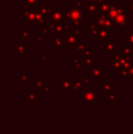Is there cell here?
Masks as SVG:
<instances>
[{
  "mask_svg": "<svg viewBox=\"0 0 133 134\" xmlns=\"http://www.w3.org/2000/svg\"><path fill=\"white\" fill-rule=\"evenodd\" d=\"M64 27H66V29H70V28L72 27V26H71L70 24H67V25H65Z\"/></svg>",
  "mask_w": 133,
  "mask_h": 134,
  "instance_id": "35",
  "label": "cell"
},
{
  "mask_svg": "<svg viewBox=\"0 0 133 134\" xmlns=\"http://www.w3.org/2000/svg\"><path fill=\"white\" fill-rule=\"evenodd\" d=\"M82 12L83 8L78 7H67L66 9L67 19L71 21L76 26H79L83 24V18H82Z\"/></svg>",
  "mask_w": 133,
  "mask_h": 134,
  "instance_id": "1",
  "label": "cell"
},
{
  "mask_svg": "<svg viewBox=\"0 0 133 134\" xmlns=\"http://www.w3.org/2000/svg\"><path fill=\"white\" fill-rule=\"evenodd\" d=\"M90 54H91V50L90 49H86V51H85V53H84V56L86 57V58H89V56H90Z\"/></svg>",
  "mask_w": 133,
  "mask_h": 134,
  "instance_id": "32",
  "label": "cell"
},
{
  "mask_svg": "<svg viewBox=\"0 0 133 134\" xmlns=\"http://www.w3.org/2000/svg\"><path fill=\"white\" fill-rule=\"evenodd\" d=\"M38 11L40 13H42L43 15H45V16H47V12H48V8H47L46 5L45 4H42V5H40V7L38 8Z\"/></svg>",
  "mask_w": 133,
  "mask_h": 134,
  "instance_id": "23",
  "label": "cell"
},
{
  "mask_svg": "<svg viewBox=\"0 0 133 134\" xmlns=\"http://www.w3.org/2000/svg\"><path fill=\"white\" fill-rule=\"evenodd\" d=\"M78 62V58H71V65H76V63Z\"/></svg>",
  "mask_w": 133,
  "mask_h": 134,
  "instance_id": "33",
  "label": "cell"
},
{
  "mask_svg": "<svg viewBox=\"0 0 133 134\" xmlns=\"http://www.w3.org/2000/svg\"><path fill=\"white\" fill-rule=\"evenodd\" d=\"M37 45L40 46L42 45V43L46 40V34L43 33V32H40V33L37 34Z\"/></svg>",
  "mask_w": 133,
  "mask_h": 134,
  "instance_id": "18",
  "label": "cell"
},
{
  "mask_svg": "<svg viewBox=\"0 0 133 134\" xmlns=\"http://www.w3.org/2000/svg\"><path fill=\"white\" fill-rule=\"evenodd\" d=\"M95 58H85V60L83 61V64L84 65H95Z\"/></svg>",
  "mask_w": 133,
  "mask_h": 134,
  "instance_id": "21",
  "label": "cell"
},
{
  "mask_svg": "<svg viewBox=\"0 0 133 134\" xmlns=\"http://www.w3.org/2000/svg\"><path fill=\"white\" fill-rule=\"evenodd\" d=\"M130 12H131L132 15H133V2L130 4Z\"/></svg>",
  "mask_w": 133,
  "mask_h": 134,
  "instance_id": "36",
  "label": "cell"
},
{
  "mask_svg": "<svg viewBox=\"0 0 133 134\" xmlns=\"http://www.w3.org/2000/svg\"><path fill=\"white\" fill-rule=\"evenodd\" d=\"M132 51H133L132 46H125L124 48L120 51V53L123 56L127 57V58H130H130H132Z\"/></svg>",
  "mask_w": 133,
  "mask_h": 134,
  "instance_id": "11",
  "label": "cell"
},
{
  "mask_svg": "<svg viewBox=\"0 0 133 134\" xmlns=\"http://www.w3.org/2000/svg\"><path fill=\"white\" fill-rule=\"evenodd\" d=\"M88 1H90V2H97V3H101L103 0H88Z\"/></svg>",
  "mask_w": 133,
  "mask_h": 134,
  "instance_id": "37",
  "label": "cell"
},
{
  "mask_svg": "<svg viewBox=\"0 0 133 134\" xmlns=\"http://www.w3.org/2000/svg\"><path fill=\"white\" fill-rule=\"evenodd\" d=\"M54 10L55 9H53L52 7H49V8H48V12H47V16H51L52 14H53Z\"/></svg>",
  "mask_w": 133,
  "mask_h": 134,
  "instance_id": "31",
  "label": "cell"
},
{
  "mask_svg": "<svg viewBox=\"0 0 133 134\" xmlns=\"http://www.w3.org/2000/svg\"><path fill=\"white\" fill-rule=\"evenodd\" d=\"M124 9L121 7V5L119 4H112L110 5V8H109V11H108V16L111 19H114L119 14L120 12Z\"/></svg>",
  "mask_w": 133,
  "mask_h": 134,
  "instance_id": "5",
  "label": "cell"
},
{
  "mask_svg": "<svg viewBox=\"0 0 133 134\" xmlns=\"http://www.w3.org/2000/svg\"><path fill=\"white\" fill-rule=\"evenodd\" d=\"M66 19H67V14L63 12V9L61 7L55 9L53 14L50 16V20L54 24H62V22Z\"/></svg>",
  "mask_w": 133,
  "mask_h": 134,
  "instance_id": "2",
  "label": "cell"
},
{
  "mask_svg": "<svg viewBox=\"0 0 133 134\" xmlns=\"http://www.w3.org/2000/svg\"><path fill=\"white\" fill-rule=\"evenodd\" d=\"M49 28H50V26L48 25V24H42V25H41V30H42V32L45 34H47L49 31Z\"/></svg>",
  "mask_w": 133,
  "mask_h": 134,
  "instance_id": "25",
  "label": "cell"
},
{
  "mask_svg": "<svg viewBox=\"0 0 133 134\" xmlns=\"http://www.w3.org/2000/svg\"><path fill=\"white\" fill-rule=\"evenodd\" d=\"M101 28L100 27H97L96 28H94V29L91 30V36H92L93 37H97V36L100 35V31Z\"/></svg>",
  "mask_w": 133,
  "mask_h": 134,
  "instance_id": "24",
  "label": "cell"
},
{
  "mask_svg": "<svg viewBox=\"0 0 133 134\" xmlns=\"http://www.w3.org/2000/svg\"><path fill=\"white\" fill-rule=\"evenodd\" d=\"M77 69H82V65H81V64H78V65H77Z\"/></svg>",
  "mask_w": 133,
  "mask_h": 134,
  "instance_id": "38",
  "label": "cell"
},
{
  "mask_svg": "<svg viewBox=\"0 0 133 134\" xmlns=\"http://www.w3.org/2000/svg\"><path fill=\"white\" fill-rule=\"evenodd\" d=\"M20 33H21V37H25L26 41L29 40V30L27 28H21Z\"/></svg>",
  "mask_w": 133,
  "mask_h": 134,
  "instance_id": "19",
  "label": "cell"
},
{
  "mask_svg": "<svg viewBox=\"0 0 133 134\" xmlns=\"http://www.w3.org/2000/svg\"><path fill=\"white\" fill-rule=\"evenodd\" d=\"M26 15V18H27V20L29 22L30 24H33V25H36L37 24V10H35L33 8H27L24 11Z\"/></svg>",
  "mask_w": 133,
  "mask_h": 134,
  "instance_id": "4",
  "label": "cell"
},
{
  "mask_svg": "<svg viewBox=\"0 0 133 134\" xmlns=\"http://www.w3.org/2000/svg\"><path fill=\"white\" fill-rule=\"evenodd\" d=\"M92 75L94 77L102 76V73H101V71H100V69H97V68H95V69H92Z\"/></svg>",
  "mask_w": 133,
  "mask_h": 134,
  "instance_id": "26",
  "label": "cell"
},
{
  "mask_svg": "<svg viewBox=\"0 0 133 134\" xmlns=\"http://www.w3.org/2000/svg\"><path fill=\"white\" fill-rule=\"evenodd\" d=\"M104 46L106 48V49L109 52H112L113 56L115 57V47H116V42L115 41H105Z\"/></svg>",
  "mask_w": 133,
  "mask_h": 134,
  "instance_id": "9",
  "label": "cell"
},
{
  "mask_svg": "<svg viewBox=\"0 0 133 134\" xmlns=\"http://www.w3.org/2000/svg\"><path fill=\"white\" fill-rule=\"evenodd\" d=\"M20 7H21V8H25V9H27V8H29V7L28 5H27V4L26 3H23V4H21V5H20Z\"/></svg>",
  "mask_w": 133,
  "mask_h": 134,
  "instance_id": "34",
  "label": "cell"
},
{
  "mask_svg": "<svg viewBox=\"0 0 133 134\" xmlns=\"http://www.w3.org/2000/svg\"><path fill=\"white\" fill-rule=\"evenodd\" d=\"M86 47H87V41L78 42L76 45H75V48H76V49H78V51L79 52V53H82V52L85 50Z\"/></svg>",
  "mask_w": 133,
  "mask_h": 134,
  "instance_id": "16",
  "label": "cell"
},
{
  "mask_svg": "<svg viewBox=\"0 0 133 134\" xmlns=\"http://www.w3.org/2000/svg\"><path fill=\"white\" fill-rule=\"evenodd\" d=\"M97 27H99V26H98V24H97L96 20H92V21H91V23L89 25V27L90 28L91 30L94 29V28H96Z\"/></svg>",
  "mask_w": 133,
  "mask_h": 134,
  "instance_id": "29",
  "label": "cell"
},
{
  "mask_svg": "<svg viewBox=\"0 0 133 134\" xmlns=\"http://www.w3.org/2000/svg\"><path fill=\"white\" fill-rule=\"evenodd\" d=\"M75 1H77V0H75Z\"/></svg>",
  "mask_w": 133,
  "mask_h": 134,
  "instance_id": "40",
  "label": "cell"
},
{
  "mask_svg": "<svg viewBox=\"0 0 133 134\" xmlns=\"http://www.w3.org/2000/svg\"><path fill=\"white\" fill-rule=\"evenodd\" d=\"M41 57H42V60H45V59H46V55H42Z\"/></svg>",
  "mask_w": 133,
  "mask_h": 134,
  "instance_id": "39",
  "label": "cell"
},
{
  "mask_svg": "<svg viewBox=\"0 0 133 134\" xmlns=\"http://www.w3.org/2000/svg\"><path fill=\"white\" fill-rule=\"evenodd\" d=\"M100 38L101 40H104V41H107V39L108 37H112V34L111 33H108V30L106 28H101L100 31V35H99Z\"/></svg>",
  "mask_w": 133,
  "mask_h": 134,
  "instance_id": "12",
  "label": "cell"
},
{
  "mask_svg": "<svg viewBox=\"0 0 133 134\" xmlns=\"http://www.w3.org/2000/svg\"><path fill=\"white\" fill-rule=\"evenodd\" d=\"M64 46V41L61 40L59 37H54V48L55 49H61L62 47Z\"/></svg>",
  "mask_w": 133,
  "mask_h": 134,
  "instance_id": "15",
  "label": "cell"
},
{
  "mask_svg": "<svg viewBox=\"0 0 133 134\" xmlns=\"http://www.w3.org/2000/svg\"><path fill=\"white\" fill-rule=\"evenodd\" d=\"M37 22L42 25V24H46L45 23V15H43L42 13H40L39 11H37Z\"/></svg>",
  "mask_w": 133,
  "mask_h": 134,
  "instance_id": "20",
  "label": "cell"
},
{
  "mask_svg": "<svg viewBox=\"0 0 133 134\" xmlns=\"http://www.w3.org/2000/svg\"><path fill=\"white\" fill-rule=\"evenodd\" d=\"M124 40L125 41H129L131 45H133V33H130L129 37H124Z\"/></svg>",
  "mask_w": 133,
  "mask_h": 134,
  "instance_id": "27",
  "label": "cell"
},
{
  "mask_svg": "<svg viewBox=\"0 0 133 134\" xmlns=\"http://www.w3.org/2000/svg\"><path fill=\"white\" fill-rule=\"evenodd\" d=\"M66 38L67 45H76L78 43V37H77V35L75 33H67Z\"/></svg>",
  "mask_w": 133,
  "mask_h": 134,
  "instance_id": "7",
  "label": "cell"
},
{
  "mask_svg": "<svg viewBox=\"0 0 133 134\" xmlns=\"http://www.w3.org/2000/svg\"><path fill=\"white\" fill-rule=\"evenodd\" d=\"M108 18V15H104V14H101L100 16H96V22L98 24V26L100 28H104L105 27V23H106V20Z\"/></svg>",
  "mask_w": 133,
  "mask_h": 134,
  "instance_id": "8",
  "label": "cell"
},
{
  "mask_svg": "<svg viewBox=\"0 0 133 134\" xmlns=\"http://www.w3.org/2000/svg\"><path fill=\"white\" fill-rule=\"evenodd\" d=\"M113 19H111V18H109L108 16V18H107V20H106V23H105V27L104 28H106V29H108V28H110L112 27V25H113Z\"/></svg>",
  "mask_w": 133,
  "mask_h": 134,
  "instance_id": "22",
  "label": "cell"
},
{
  "mask_svg": "<svg viewBox=\"0 0 133 134\" xmlns=\"http://www.w3.org/2000/svg\"><path fill=\"white\" fill-rule=\"evenodd\" d=\"M53 29H54V31L57 34H59V35H63V34H65V33L66 34L67 33L66 27H65L64 26H62V24H56Z\"/></svg>",
  "mask_w": 133,
  "mask_h": 134,
  "instance_id": "14",
  "label": "cell"
},
{
  "mask_svg": "<svg viewBox=\"0 0 133 134\" xmlns=\"http://www.w3.org/2000/svg\"><path fill=\"white\" fill-rule=\"evenodd\" d=\"M25 3L28 5L29 8L38 10V7H37V0H25Z\"/></svg>",
  "mask_w": 133,
  "mask_h": 134,
  "instance_id": "17",
  "label": "cell"
},
{
  "mask_svg": "<svg viewBox=\"0 0 133 134\" xmlns=\"http://www.w3.org/2000/svg\"><path fill=\"white\" fill-rule=\"evenodd\" d=\"M27 48H28V46H27L24 41H18V43H16V49H18V53L24 54L25 49H27Z\"/></svg>",
  "mask_w": 133,
  "mask_h": 134,
  "instance_id": "13",
  "label": "cell"
},
{
  "mask_svg": "<svg viewBox=\"0 0 133 134\" xmlns=\"http://www.w3.org/2000/svg\"><path fill=\"white\" fill-rule=\"evenodd\" d=\"M110 5L108 4V0H103L102 2L100 3V12L104 15H108V11H109Z\"/></svg>",
  "mask_w": 133,
  "mask_h": 134,
  "instance_id": "10",
  "label": "cell"
},
{
  "mask_svg": "<svg viewBox=\"0 0 133 134\" xmlns=\"http://www.w3.org/2000/svg\"><path fill=\"white\" fill-rule=\"evenodd\" d=\"M128 20H129V16L125 10H123L122 12H120L115 18L113 19L114 24L116 25L117 28H121L124 27L125 26L128 24Z\"/></svg>",
  "mask_w": 133,
  "mask_h": 134,
  "instance_id": "3",
  "label": "cell"
},
{
  "mask_svg": "<svg viewBox=\"0 0 133 134\" xmlns=\"http://www.w3.org/2000/svg\"><path fill=\"white\" fill-rule=\"evenodd\" d=\"M87 10L89 12H100V3L87 1Z\"/></svg>",
  "mask_w": 133,
  "mask_h": 134,
  "instance_id": "6",
  "label": "cell"
},
{
  "mask_svg": "<svg viewBox=\"0 0 133 134\" xmlns=\"http://www.w3.org/2000/svg\"><path fill=\"white\" fill-rule=\"evenodd\" d=\"M75 4H76V7L81 8L82 5H83V0H77V1H75Z\"/></svg>",
  "mask_w": 133,
  "mask_h": 134,
  "instance_id": "30",
  "label": "cell"
},
{
  "mask_svg": "<svg viewBox=\"0 0 133 134\" xmlns=\"http://www.w3.org/2000/svg\"><path fill=\"white\" fill-rule=\"evenodd\" d=\"M82 33H83V29H82L81 27H78V26H76V27H75V34L78 36V35L82 34Z\"/></svg>",
  "mask_w": 133,
  "mask_h": 134,
  "instance_id": "28",
  "label": "cell"
}]
</instances>
